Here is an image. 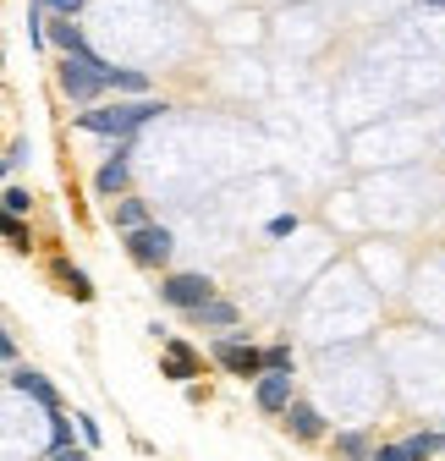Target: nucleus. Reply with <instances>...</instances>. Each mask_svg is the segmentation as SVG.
Returning a JSON list of instances; mask_svg holds the SVG:
<instances>
[{
	"label": "nucleus",
	"instance_id": "obj_1",
	"mask_svg": "<svg viewBox=\"0 0 445 461\" xmlns=\"http://www.w3.org/2000/svg\"><path fill=\"white\" fill-rule=\"evenodd\" d=\"M159 110H165L159 99H132V104H110V110H83L77 127L94 132V138H122V143H127L143 122H154Z\"/></svg>",
	"mask_w": 445,
	"mask_h": 461
},
{
	"label": "nucleus",
	"instance_id": "obj_2",
	"mask_svg": "<svg viewBox=\"0 0 445 461\" xmlns=\"http://www.w3.org/2000/svg\"><path fill=\"white\" fill-rule=\"evenodd\" d=\"M110 77H116V67H110V61H72V55H61V67H55L61 94H67L72 104H83V110L110 88Z\"/></svg>",
	"mask_w": 445,
	"mask_h": 461
},
{
	"label": "nucleus",
	"instance_id": "obj_3",
	"mask_svg": "<svg viewBox=\"0 0 445 461\" xmlns=\"http://www.w3.org/2000/svg\"><path fill=\"white\" fill-rule=\"evenodd\" d=\"M159 303L177 308V313H204L214 303V280L204 269H177V275L159 280Z\"/></svg>",
	"mask_w": 445,
	"mask_h": 461
},
{
	"label": "nucleus",
	"instance_id": "obj_4",
	"mask_svg": "<svg viewBox=\"0 0 445 461\" xmlns=\"http://www.w3.org/2000/svg\"><path fill=\"white\" fill-rule=\"evenodd\" d=\"M214 363L226 374H237V379H264V352L248 335H220L214 340Z\"/></svg>",
	"mask_w": 445,
	"mask_h": 461
},
{
	"label": "nucleus",
	"instance_id": "obj_5",
	"mask_svg": "<svg viewBox=\"0 0 445 461\" xmlns=\"http://www.w3.org/2000/svg\"><path fill=\"white\" fill-rule=\"evenodd\" d=\"M127 253H132L138 264H149V269H154V264H165V258L177 253V237L154 220V225H143V230H132V237H127Z\"/></svg>",
	"mask_w": 445,
	"mask_h": 461
},
{
	"label": "nucleus",
	"instance_id": "obj_6",
	"mask_svg": "<svg viewBox=\"0 0 445 461\" xmlns=\"http://www.w3.org/2000/svg\"><path fill=\"white\" fill-rule=\"evenodd\" d=\"M12 395H17V401H33L44 418L61 412V395H55V384H50L44 374H33V368H12Z\"/></svg>",
	"mask_w": 445,
	"mask_h": 461
},
{
	"label": "nucleus",
	"instance_id": "obj_7",
	"mask_svg": "<svg viewBox=\"0 0 445 461\" xmlns=\"http://www.w3.org/2000/svg\"><path fill=\"white\" fill-rule=\"evenodd\" d=\"M253 395H259V407L264 412H292V374H264V379H253Z\"/></svg>",
	"mask_w": 445,
	"mask_h": 461
},
{
	"label": "nucleus",
	"instance_id": "obj_8",
	"mask_svg": "<svg viewBox=\"0 0 445 461\" xmlns=\"http://www.w3.org/2000/svg\"><path fill=\"white\" fill-rule=\"evenodd\" d=\"M50 39L61 44V50L72 55V61H99V55H94V44H88V33L77 28V17H55V23H50Z\"/></svg>",
	"mask_w": 445,
	"mask_h": 461
},
{
	"label": "nucleus",
	"instance_id": "obj_9",
	"mask_svg": "<svg viewBox=\"0 0 445 461\" xmlns=\"http://www.w3.org/2000/svg\"><path fill=\"white\" fill-rule=\"evenodd\" d=\"M94 187H99L104 198H116V193H127V143H116V154H110V159L99 165V176H94Z\"/></svg>",
	"mask_w": 445,
	"mask_h": 461
},
{
	"label": "nucleus",
	"instance_id": "obj_10",
	"mask_svg": "<svg viewBox=\"0 0 445 461\" xmlns=\"http://www.w3.org/2000/svg\"><path fill=\"white\" fill-rule=\"evenodd\" d=\"M159 368L171 374V379H193L198 374V352H193L187 340H165V363Z\"/></svg>",
	"mask_w": 445,
	"mask_h": 461
},
{
	"label": "nucleus",
	"instance_id": "obj_11",
	"mask_svg": "<svg viewBox=\"0 0 445 461\" xmlns=\"http://www.w3.org/2000/svg\"><path fill=\"white\" fill-rule=\"evenodd\" d=\"M110 220H116V230H122V237H132V230L154 225V220H149V203H143V198H116V214H110Z\"/></svg>",
	"mask_w": 445,
	"mask_h": 461
},
{
	"label": "nucleus",
	"instance_id": "obj_12",
	"mask_svg": "<svg viewBox=\"0 0 445 461\" xmlns=\"http://www.w3.org/2000/svg\"><path fill=\"white\" fill-rule=\"evenodd\" d=\"M286 429H292L297 439H319V434H324V418L308 407V401H292V412H286Z\"/></svg>",
	"mask_w": 445,
	"mask_h": 461
},
{
	"label": "nucleus",
	"instance_id": "obj_13",
	"mask_svg": "<svg viewBox=\"0 0 445 461\" xmlns=\"http://www.w3.org/2000/svg\"><path fill=\"white\" fill-rule=\"evenodd\" d=\"M402 445H407V456H413V461H429L434 450H445V429H413Z\"/></svg>",
	"mask_w": 445,
	"mask_h": 461
},
{
	"label": "nucleus",
	"instance_id": "obj_14",
	"mask_svg": "<svg viewBox=\"0 0 445 461\" xmlns=\"http://www.w3.org/2000/svg\"><path fill=\"white\" fill-rule=\"evenodd\" d=\"M198 319H204L209 330H237V319H242V308H237V303H226V297H214V303H209V308H204Z\"/></svg>",
	"mask_w": 445,
	"mask_h": 461
},
{
	"label": "nucleus",
	"instance_id": "obj_15",
	"mask_svg": "<svg viewBox=\"0 0 445 461\" xmlns=\"http://www.w3.org/2000/svg\"><path fill=\"white\" fill-rule=\"evenodd\" d=\"M0 209H6V214H12V220H23V214H33V193H28V187H17V182H12V187H6V193H0Z\"/></svg>",
	"mask_w": 445,
	"mask_h": 461
},
{
	"label": "nucleus",
	"instance_id": "obj_16",
	"mask_svg": "<svg viewBox=\"0 0 445 461\" xmlns=\"http://www.w3.org/2000/svg\"><path fill=\"white\" fill-rule=\"evenodd\" d=\"M0 225H6V242H12V253H33V230L23 225V220H12V214H0Z\"/></svg>",
	"mask_w": 445,
	"mask_h": 461
},
{
	"label": "nucleus",
	"instance_id": "obj_17",
	"mask_svg": "<svg viewBox=\"0 0 445 461\" xmlns=\"http://www.w3.org/2000/svg\"><path fill=\"white\" fill-rule=\"evenodd\" d=\"M264 374H292V340L264 346Z\"/></svg>",
	"mask_w": 445,
	"mask_h": 461
},
{
	"label": "nucleus",
	"instance_id": "obj_18",
	"mask_svg": "<svg viewBox=\"0 0 445 461\" xmlns=\"http://www.w3.org/2000/svg\"><path fill=\"white\" fill-rule=\"evenodd\" d=\"M341 456H347V461H374L368 434H341Z\"/></svg>",
	"mask_w": 445,
	"mask_h": 461
},
{
	"label": "nucleus",
	"instance_id": "obj_19",
	"mask_svg": "<svg viewBox=\"0 0 445 461\" xmlns=\"http://www.w3.org/2000/svg\"><path fill=\"white\" fill-rule=\"evenodd\" d=\"M23 165H28V138H12V149H6V176H17Z\"/></svg>",
	"mask_w": 445,
	"mask_h": 461
},
{
	"label": "nucleus",
	"instance_id": "obj_20",
	"mask_svg": "<svg viewBox=\"0 0 445 461\" xmlns=\"http://www.w3.org/2000/svg\"><path fill=\"white\" fill-rule=\"evenodd\" d=\"M44 12H55V17H77L83 12V0H39Z\"/></svg>",
	"mask_w": 445,
	"mask_h": 461
},
{
	"label": "nucleus",
	"instance_id": "obj_21",
	"mask_svg": "<svg viewBox=\"0 0 445 461\" xmlns=\"http://www.w3.org/2000/svg\"><path fill=\"white\" fill-rule=\"evenodd\" d=\"M77 429H83V445H88V450H94V445L104 439V434H99V423H94L88 412H77Z\"/></svg>",
	"mask_w": 445,
	"mask_h": 461
},
{
	"label": "nucleus",
	"instance_id": "obj_22",
	"mask_svg": "<svg viewBox=\"0 0 445 461\" xmlns=\"http://www.w3.org/2000/svg\"><path fill=\"white\" fill-rule=\"evenodd\" d=\"M67 280H72V292H77L83 303L94 297V285H88V275H83V269H72V264H67Z\"/></svg>",
	"mask_w": 445,
	"mask_h": 461
},
{
	"label": "nucleus",
	"instance_id": "obj_23",
	"mask_svg": "<svg viewBox=\"0 0 445 461\" xmlns=\"http://www.w3.org/2000/svg\"><path fill=\"white\" fill-rule=\"evenodd\" d=\"M374 461H413V456H407V445H379Z\"/></svg>",
	"mask_w": 445,
	"mask_h": 461
},
{
	"label": "nucleus",
	"instance_id": "obj_24",
	"mask_svg": "<svg viewBox=\"0 0 445 461\" xmlns=\"http://www.w3.org/2000/svg\"><path fill=\"white\" fill-rule=\"evenodd\" d=\"M286 230H297V214H275L269 220V237H286Z\"/></svg>",
	"mask_w": 445,
	"mask_h": 461
},
{
	"label": "nucleus",
	"instance_id": "obj_25",
	"mask_svg": "<svg viewBox=\"0 0 445 461\" xmlns=\"http://www.w3.org/2000/svg\"><path fill=\"white\" fill-rule=\"evenodd\" d=\"M0 357H6V363L17 368V340H12V330H6V335H0Z\"/></svg>",
	"mask_w": 445,
	"mask_h": 461
},
{
	"label": "nucleus",
	"instance_id": "obj_26",
	"mask_svg": "<svg viewBox=\"0 0 445 461\" xmlns=\"http://www.w3.org/2000/svg\"><path fill=\"white\" fill-rule=\"evenodd\" d=\"M50 461H88V450H72L67 445V450H50Z\"/></svg>",
	"mask_w": 445,
	"mask_h": 461
},
{
	"label": "nucleus",
	"instance_id": "obj_27",
	"mask_svg": "<svg viewBox=\"0 0 445 461\" xmlns=\"http://www.w3.org/2000/svg\"><path fill=\"white\" fill-rule=\"evenodd\" d=\"M423 6H445V0H423Z\"/></svg>",
	"mask_w": 445,
	"mask_h": 461
}]
</instances>
